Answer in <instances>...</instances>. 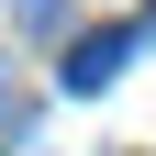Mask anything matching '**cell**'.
<instances>
[{
    "instance_id": "cell-2",
    "label": "cell",
    "mask_w": 156,
    "mask_h": 156,
    "mask_svg": "<svg viewBox=\"0 0 156 156\" xmlns=\"http://www.w3.org/2000/svg\"><path fill=\"white\" fill-rule=\"evenodd\" d=\"M145 34H156V0H145Z\"/></svg>"
},
{
    "instance_id": "cell-1",
    "label": "cell",
    "mask_w": 156,
    "mask_h": 156,
    "mask_svg": "<svg viewBox=\"0 0 156 156\" xmlns=\"http://www.w3.org/2000/svg\"><path fill=\"white\" fill-rule=\"evenodd\" d=\"M134 45H145V23H101V34H78V45H67V67H56V78L89 101V89H112V78H123V56H134Z\"/></svg>"
}]
</instances>
